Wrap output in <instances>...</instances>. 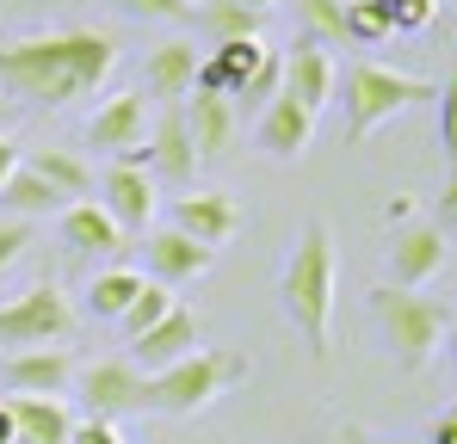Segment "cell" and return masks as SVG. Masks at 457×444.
I'll return each mask as SVG.
<instances>
[{
  "label": "cell",
  "instance_id": "obj_1",
  "mask_svg": "<svg viewBox=\"0 0 457 444\" xmlns=\"http://www.w3.org/2000/svg\"><path fill=\"white\" fill-rule=\"evenodd\" d=\"M118 69V44L105 31H37L0 44V93L12 105H75L99 93Z\"/></svg>",
  "mask_w": 457,
  "mask_h": 444
},
{
  "label": "cell",
  "instance_id": "obj_2",
  "mask_svg": "<svg viewBox=\"0 0 457 444\" xmlns=\"http://www.w3.org/2000/svg\"><path fill=\"white\" fill-rule=\"evenodd\" d=\"M278 302H285V321L303 333L309 358H328V333H334V234H328V222H303V234L285 259V278H278Z\"/></svg>",
  "mask_w": 457,
  "mask_h": 444
},
{
  "label": "cell",
  "instance_id": "obj_3",
  "mask_svg": "<svg viewBox=\"0 0 457 444\" xmlns=\"http://www.w3.org/2000/svg\"><path fill=\"white\" fill-rule=\"evenodd\" d=\"M371 315H378L383 340H389L395 370H420L433 352H439L445 327H452V308H445L439 296L395 291V284H378V291H371Z\"/></svg>",
  "mask_w": 457,
  "mask_h": 444
},
{
  "label": "cell",
  "instance_id": "obj_4",
  "mask_svg": "<svg viewBox=\"0 0 457 444\" xmlns=\"http://www.w3.org/2000/svg\"><path fill=\"white\" fill-rule=\"evenodd\" d=\"M420 99H439V86L420 80V74H395L383 62H353L346 69V99H340L346 105V143H365L378 124L402 118Z\"/></svg>",
  "mask_w": 457,
  "mask_h": 444
},
{
  "label": "cell",
  "instance_id": "obj_5",
  "mask_svg": "<svg viewBox=\"0 0 457 444\" xmlns=\"http://www.w3.org/2000/svg\"><path fill=\"white\" fill-rule=\"evenodd\" d=\"M241 376H247V365L235 352H204L198 346L192 358H179V365L149 376V407L154 414H198V407H211L228 382H241Z\"/></svg>",
  "mask_w": 457,
  "mask_h": 444
},
{
  "label": "cell",
  "instance_id": "obj_6",
  "mask_svg": "<svg viewBox=\"0 0 457 444\" xmlns=\"http://www.w3.org/2000/svg\"><path fill=\"white\" fill-rule=\"evenodd\" d=\"M69 327H75V308H69V296L56 291V284H37V291L12 296V302L0 308V346H25V352H37V346L62 340Z\"/></svg>",
  "mask_w": 457,
  "mask_h": 444
},
{
  "label": "cell",
  "instance_id": "obj_7",
  "mask_svg": "<svg viewBox=\"0 0 457 444\" xmlns=\"http://www.w3.org/2000/svg\"><path fill=\"white\" fill-rule=\"evenodd\" d=\"M80 401L93 420H124V414H149V376L130 358H99L80 370Z\"/></svg>",
  "mask_w": 457,
  "mask_h": 444
},
{
  "label": "cell",
  "instance_id": "obj_8",
  "mask_svg": "<svg viewBox=\"0 0 457 444\" xmlns=\"http://www.w3.org/2000/svg\"><path fill=\"white\" fill-rule=\"evenodd\" d=\"M445 234L433 228V222H408V228H395V241H389V284L395 291H420L427 278H439L445 272Z\"/></svg>",
  "mask_w": 457,
  "mask_h": 444
},
{
  "label": "cell",
  "instance_id": "obj_9",
  "mask_svg": "<svg viewBox=\"0 0 457 444\" xmlns=\"http://www.w3.org/2000/svg\"><path fill=\"white\" fill-rule=\"evenodd\" d=\"M198 340H204L198 315L173 302V308L154 321L143 340H130V365L143 370V376H154V370H167V365H179V358H192V352H198Z\"/></svg>",
  "mask_w": 457,
  "mask_h": 444
},
{
  "label": "cell",
  "instance_id": "obj_10",
  "mask_svg": "<svg viewBox=\"0 0 457 444\" xmlns=\"http://www.w3.org/2000/svg\"><path fill=\"white\" fill-rule=\"evenodd\" d=\"M99 210L118 222V234H130V228H143V234H149V217H154V173L112 160V167H105V179H99Z\"/></svg>",
  "mask_w": 457,
  "mask_h": 444
},
{
  "label": "cell",
  "instance_id": "obj_11",
  "mask_svg": "<svg viewBox=\"0 0 457 444\" xmlns=\"http://www.w3.org/2000/svg\"><path fill=\"white\" fill-rule=\"evenodd\" d=\"M173 228L217 253V247H228V241L241 234V204H235L228 192H186V198L173 204Z\"/></svg>",
  "mask_w": 457,
  "mask_h": 444
},
{
  "label": "cell",
  "instance_id": "obj_12",
  "mask_svg": "<svg viewBox=\"0 0 457 444\" xmlns=\"http://www.w3.org/2000/svg\"><path fill=\"white\" fill-rule=\"evenodd\" d=\"M272 50L260 44V37H235V44H217L204 62H198V80H192V93H217V99H235L253 74H260V62H266Z\"/></svg>",
  "mask_w": 457,
  "mask_h": 444
},
{
  "label": "cell",
  "instance_id": "obj_13",
  "mask_svg": "<svg viewBox=\"0 0 457 444\" xmlns=\"http://www.w3.org/2000/svg\"><path fill=\"white\" fill-rule=\"evenodd\" d=\"M278 93H291L303 111H321V105H334V93H340V69H334V56L321 50V44H297L291 56H285V86Z\"/></svg>",
  "mask_w": 457,
  "mask_h": 444
},
{
  "label": "cell",
  "instance_id": "obj_14",
  "mask_svg": "<svg viewBox=\"0 0 457 444\" xmlns=\"http://www.w3.org/2000/svg\"><path fill=\"white\" fill-rule=\"evenodd\" d=\"M87 143L105 148V154H130V148L149 143V105H143V93L105 99V105L93 111V124H87Z\"/></svg>",
  "mask_w": 457,
  "mask_h": 444
},
{
  "label": "cell",
  "instance_id": "obj_15",
  "mask_svg": "<svg viewBox=\"0 0 457 444\" xmlns=\"http://www.w3.org/2000/svg\"><path fill=\"white\" fill-rule=\"evenodd\" d=\"M0 376H6L12 395H56V401H62V389H69V376H75V358H69L62 346H37V352H12Z\"/></svg>",
  "mask_w": 457,
  "mask_h": 444
},
{
  "label": "cell",
  "instance_id": "obj_16",
  "mask_svg": "<svg viewBox=\"0 0 457 444\" xmlns=\"http://www.w3.org/2000/svg\"><path fill=\"white\" fill-rule=\"evenodd\" d=\"M6 420H12V444H69L75 439V420H69V407L56 395H12Z\"/></svg>",
  "mask_w": 457,
  "mask_h": 444
},
{
  "label": "cell",
  "instance_id": "obj_17",
  "mask_svg": "<svg viewBox=\"0 0 457 444\" xmlns=\"http://www.w3.org/2000/svg\"><path fill=\"white\" fill-rule=\"evenodd\" d=\"M211 247H198L192 234H179V228H154L149 234V272L154 284H186V278H204L211 272Z\"/></svg>",
  "mask_w": 457,
  "mask_h": 444
},
{
  "label": "cell",
  "instance_id": "obj_18",
  "mask_svg": "<svg viewBox=\"0 0 457 444\" xmlns=\"http://www.w3.org/2000/svg\"><path fill=\"white\" fill-rule=\"evenodd\" d=\"M179 118H186V136L198 148V160H217L235 148V105L217 99V93H198V99H186L179 105Z\"/></svg>",
  "mask_w": 457,
  "mask_h": 444
},
{
  "label": "cell",
  "instance_id": "obj_19",
  "mask_svg": "<svg viewBox=\"0 0 457 444\" xmlns=\"http://www.w3.org/2000/svg\"><path fill=\"white\" fill-rule=\"evenodd\" d=\"M149 173L173 179V185H192V173H198V148H192V136H186L179 105H167V111H161V124H154V136H149Z\"/></svg>",
  "mask_w": 457,
  "mask_h": 444
},
{
  "label": "cell",
  "instance_id": "obj_20",
  "mask_svg": "<svg viewBox=\"0 0 457 444\" xmlns=\"http://www.w3.org/2000/svg\"><path fill=\"white\" fill-rule=\"evenodd\" d=\"M315 136V111H303L291 93H278L266 111H260V148L266 154H278V160H297Z\"/></svg>",
  "mask_w": 457,
  "mask_h": 444
},
{
  "label": "cell",
  "instance_id": "obj_21",
  "mask_svg": "<svg viewBox=\"0 0 457 444\" xmlns=\"http://www.w3.org/2000/svg\"><path fill=\"white\" fill-rule=\"evenodd\" d=\"M154 99H167V105H179V99H192V80H198V50L192 44H179V37H167V44H154L149 50V69H143Z\"/></svg>",
  "mask_w": 457,
  "mask_h": 444
},
{
  "label": "cell",
  "instance_id": "obj_22",
  "mask_svg": "<svg viewBox=\"0 0 457 444\" xmlns=\"http://www.w3.org/2000/svg\"><path fill=\"white\" fill-rule=\"evenodd\" d=\"M44 185H56L62 192V204H80L87 192H93V167L80 160L75 148H31V154H19Z\"/></svg>",
  "mask_w": 457,
  "mask_h": 444
},
{
  "label": "cell",
  "instance_id": "obj_23",
  "mask_svg": "<svg viewBox=\"0 0 457 444\" xmlns=\"http://www.w3.org/2000/svg\"><path fill=\"white\" fill-rule=\"evenodd\" d=\"M62 241L75 247V253H124V234H118V222L105 217L93 198H80L62 210Z\"/></svg>",
  "mask_w": 457,
  "mask_h": 444
},
{
  "label": "cell",
  "instance_id": "obj_24",
  "mask_svg": "<svg viewBox=\"0 0 457 444\" xmlns=\"http://www.w3.org/2000/svg\"><path fill=\"white\" fill-rule=\"evenodd\" d=\"M50 210H62V192H56V185H44V179L19 160V173L0 185V217L31 222V217H50Z\"/></svg>",
  "mask_w": 457,
  "mask_h": 444
},
{
  "label": "cell",
  "instance_id": "obj_25",
  "mask_svg": "<svg viewBox=\"0 0 457 444\" xmlns=\"http://www.w3.org/2000/svg\"><path fill=\"white\" fill-rule=\"evenodd\" d=\"M192 19L217 37V44H235V37H260V12H247L241 0H198Z\"/></svg>",
  "mask_w": 457,
  "mask_h": 444
},
{
  "label": "cell",
  "instance_id": "obj_26",
  "mask_svg": "<svg viewBox=\"0 0 457 444\" xmlns=\"http://www.w3.org/2000/svg\"><path fill=\"white\" fill-rule=\"evenodd\" d=\"M137 291H143V278L124 272V266H112V272H99V278L87 284V308H93L99 321H118V315L137 302Z\"/></svg>",
  "mask_w": 457,
  "mask_h": 444
},
{
  "label": "cell",
  "instance_id": "obj_27",
  "mask_svg": "<svg viewBox=\"0 0 457 444\" xmlns=\"http://www.w3.org/2000/svg\"><path fill=\"white\" fill-rule=\"evenodd\" d=\"M297 19H303L309 44H321V50L346 44V0H297Z\"/></svg>",
  "mask_w": 457,
  "mask_h": 444
},
{
  "label": "cell",
  "instance_id": "obj_28",
  "mask_svg": "<svg viewBox=\"0 0 457 444\" xmlns=\"http://www.w3.org/2000/svg\"><path fill=\"white\" fill-rule=\"evenodd\" d=\"M167 308H173V291H167V284H149V278H143V291H137V302H130V308L118 315V327H124L130 340H143V333H149V327L161 321V315H167Z\"/></svg>",
  "mask_w": 457,
  "mask_h": 444
},
{
  "label": "cell",
  "instance_id": "obj_29",
  "mask_svg": "<svg viewBox=\"0 0 457 444\" xmlns=\"http://www.w3.org/2000/svg\"><path fill=\"white\" fill-rule=\"evenodd\" d=\"M395 25L378 0H346V44H383Z\"/></svg>",
  "mask_w": 457,
  "mask_h": 444
},
{
  "label": "cell",
  "instance_id": "obj_30",
  "mask_svg": "<svg viewBox=\"0 0 457 444\" xmlns=\"http://www.w3.org/2000/svg\"><path fill=\"white\" fill-rule=\"evenodd\" d=\"M278 86H285V56H266V62H260V74H253L235 99H241L247 111H266V105L278 99Z\"/></svg>",
  "mask_w": 457,
  "mask_h": 444
},
{
  "label": "cell",
  "instance_id": "obj_31",
  "mask_svg": "<svg viewBox=\"0 0 457 444\" xmlns=\"http://www.w3.org/2000/svg\"><path fill=\"white\" fill-rule=\"evenodd\" d=\"M439 143H445V160H452V173H457V69L439 86Z\"/></svg>",
  "mask_w": 457,
  "mask_h": 444
},
{
  "label": "cell",
  "instance_id": "obj_32",
  "mask_svg": "<svg viewBox=\"0 0 457 444\" xmlns=\"http://www.w3.org/2000/svg\"><path fill=\"white\" fill-rule=\"evenodd\" d=\"M25 247H31V222L0 217V272H6V266H12V259H19Z\"/></svg>",
  "mask_w": 457,
  "mask_h": 444
},
{
  "label": "cell",
  "instance_id": "obj_33",
  "mask_svg": "<svg viewBox=\"0 0 457 444\" xmlns=\"http://www.w3.org/2000/svg\"><path fill=\"white\" fill-rule=\"evenodd\" d=\"M137 19H192V0H118Z\"/></svg>",
  "mask_w": 457,
  "mask_h": 444
},
{
  "label": "cell",
  "instance_id": "obj_34",
  "mask_svg": "<svg viewBox=\"0 0 457 444\" xmlns=\"http://www.w3.org/2000/svg\"><path fill=\"white\" fill-rule=\"evenodd\" d=\"M433 228H439L445 241H452V234H457V173H452V179H445V192L433 198Z\"/></svg>",
  "mask_w": 457,
  "mask_h": 444
},
{
  "label": "cell",
  "instance_id": "obj_35",
  "mask_svg": "<svg viewBox=\"0 0 457 444\" xmlns=\"http://www.w3.org/2000/svg\"><path fill=\"white\" fill-rule=\"evenodd\" d=\"M433 12H439V0H408V6H395V12H389V25H395V31H420Z\"/></svg>",
  "mask_w": 457,
  "mask_h": 444
},
{
  "label": "cell",
  "instance_id": "obj_36",
  "mask_svg": "<svg viewBox=\"0 0 457 444\" xmlns=\"http://www.w3.org/2000/svg\"><path fill=\"white\" fill-rule=\"evenodd\" d=\"M69 444H124V439H118V426H112V420H93V414H87Z\"/></svg>",
  "mask_w": 457,
  "mask_h": 444
},
{
  "label": "cell",
  "instance_id": "obj_37",
  "mask_svg": "<svg viewBox=\"0 0 457 444\" xmlns=\"http://www.w3.org/2000/svg\"><path fill=\"white\" fill-rule=\"evenodd\" d=\"M12 173H19V143H12V136H0V185H6Z\"/></svg>",
  "mask_w": 457,
  "mask_h": 444
},
{
  "label": "cell",
  "instance_id": "obj_38",
  "mask_svg": "<svg viewBox=\"0 0 457 444\" xmlns=\"http://www.w3.org/2000/svg\"><path fill=\"white\" fill-rule=\"evenodd\" d=\"M427 444H457V420H452V414H439V420H433Z\"/></svg>",
  "mask_w": 457,
  "mask_h": 444
},
{
  "label": "cell",
  "instance_id": "obj_39",
  "mask_svg": "<svg viewBox=\"0 0 457 444\" xmlns=\"http://www.w3.org/2000/svg\"><path fill=\"white\" fill-rule=\"evenodd\" d=\"M0 444H12V420H6V401H0Z\"/></svg>",
  "mask_w": 457,
  "mask_h": 444
},
{
  "label": "cell",
  "instance_id": "obj_40",
  "mask_svg": "<svg viewBox=\"0 0 457 444\" xmlns=\"http://www.w3.org/2000/svg\"><path fill=\"white\" fill-rule=\"evenodd\" d=\"M241 6H247V12H266V6H272V0H241Z\"/></svg>",
  "mask_w": 457,
  "mask_h": 444
},
{
  "label": "cell",
  "instance_id": "obj_41",
  "mask_svg": "<svg viewBox=\"0 0 457 444\" xmlns=\"http://www.w3.org/2000/svg\"><path fill=\"white\" fill-rule=\"evenodd\" d=\"M445 340H452V365H457V321H452V327H445Z\"/></svg>",
  "mask_w": 457,
  "mask_h": 444
},
{
  "label": "cell",
  "instance_id": "obj_42",
  "mask_svg": "<svg viewBox=\"0 0 457 444\" xmlns=\"http://www.w3.org/2000/svg\"><path fill=\"white\" fill-rule=\"evenodd\" d=\"M378 6H383V12H395V6H408V0H378Z\"/></svg>",
  "mask_w": 457,
  "mask_h": 444
},
{
  "label": "cell",
  "instance_id": "obj_43",
  "mask_svg": "<svg viewBox=\"0 0 457 444\" xmlns=\"http://www.w3.org/2000/svg\"><path fill=\"white\" fill-rule=\"evenodd\" d=\"M6 105H12V99H6V93H0V118H6Z\"/></svg>",
  "mask_w": 457,
  "mask_h": 444
},
{
  "label": "cell",
  "instance_id": "obj_44",
  "mask_svg": "<svg viewBox=\"0 0 457 444\" xmlns=\"http://www.w3.org/2000/svg\"><path fill=\"white\" fill-rule=\"evenodd\" d=\"M445 414H452V420H457V401H452V407H445Z\"/></svg>",
  "mask_w": 457,
  "mask_h": 444
}]
</instances>
